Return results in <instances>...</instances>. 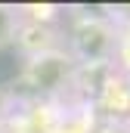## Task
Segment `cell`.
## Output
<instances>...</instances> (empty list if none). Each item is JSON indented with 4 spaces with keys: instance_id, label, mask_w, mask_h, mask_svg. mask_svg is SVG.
<instances>
[{
    "instance_id": "1",
    "label": "cell",
    "mask_w": 130,
    "mask_h": 133,
    "mask_svg": "<svg viewBox=\"0 0 130 133\" xmlns=\"http://www.w3.org/2000/svg\"><path fill=\"white\" fill-rule=\"evenodd\" d=\"M112 31H108V25H102L96 19H90V22H81L77 28H74V50H77V56L81 59H87V62H102L108 53H112Z\"/></svg>"
},
{
    "instance_id": "2",
    "label": "cell",
    "mask_w": 130,
    "mask_h": 133,
    "mask_svg": "<svg viewBox=\"0 0 130 133\" xmlns=\"http://www.w3.org/2000/svg\"><path fill=\"white\" fill-rule=\"evenodd\" d=\"M12 34H16V25H12V12L0 6V43H6Z\"/></svg>"
},
{
    "instance_id": "3",
    "label": "cell",
    "mask_w": 130,
    "mask_h": 133,
    "mask_svg": "<svg viewBox=\"0 0 130 133\" xmlns=\"http://www.w3.org/2000/svg\"><path fill=\"white\" fill-rule=\"evenodd\" d=\"M121 59H124V65L130 68V34L121 40Z\"/></svg>"
},
{
    "instance_id": "4",
    "label": "cell",
    "mask_w": 130,
    "mask_h": 133,
    "mask_svg": "<svg viewBox=\"0 0 130 133\" xmlns=\"http://www.w3.org/2000/svg\"><path fill=\"white\" fill-rule=\"evenodd\" d=\"M0 108H3V93H0Z\"/></svg>"
}]
</instances>
